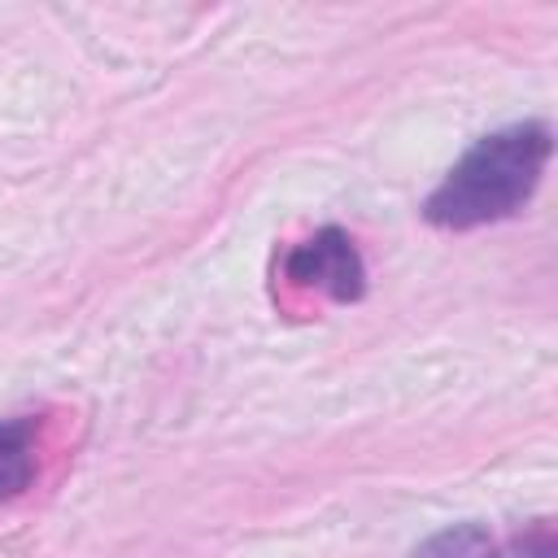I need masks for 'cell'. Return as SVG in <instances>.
I'll use <instances>...</instances> for the list:
<instances>
[{
  "instance_id": "cell-1",
  "label": "cell",
  "mask_w": 558,
  "mask_h": 558,
  "mask_svg": "<svg viewBox=\"0 0 558 558\" xmlns=\"http://www.w3.org/2000/svg\"><path fill=\"white\" fill-rule=\"evenodd\" d=\"M549 148L554 135L545 122H514L475 140L440 179V187L423 201L427 222L445 231H471L519 214L545 174Z\"/></svg>"
},
{
  "instance_id": "cell-2",
  "label": "cell",
  "mask_w": 558,
  "mask_h": 558,
  "mask_svg": "<svg viewBox=\"0 0 558 558\" xmlns=\"http://www.w3.org/2000/svg\"><path fill=\"white\" fill-rule=\"evenodd\" d=\"M283 275L301 288H318L336 301H357L366 292V266L340 227H323L283 257Z\"/></svg>"
},
{
  "instance_id": "cell-3",
  "label": "cell",
  "mask_w": 558,
  "mask_h": 558,
  "mask_svg": "<svg viewBox=\"0 0 558 558\" xmlns=\"http://www.w3.org/2000/svg\"><path fill=\"white\" fill-rule=\"evenodd\" d=\"M31 418H4L0 423V501L17 497L31 475H35V462H31Z\"/></svg>"
},
{
  "instance_id": "cell-4",
  "label": "cell",
  "mask_w": 558,
  "mask_h": 558,
  "mask_svg": "<svg viewBox=\"0 0 558 558\" xmlns=\"http://www.w3.org/2000/svg\"><path fill=\"white\" fill-rule=\"evenodd\" d=\"M414 558H493V536L480 523H453L436 536H427Z\"/></svg>"
},
{
  "instance_id": "cell-5",
  "label": "cell",
  "mask_w": 558,
  "mask_h": 558,
  "mask_svg": "<svg viewBox=\"0 0 558 558\" xmlns=\"http://www.w3.org/2000/svg\"><path fill=\"white\" fill-rule=\"evenodd\" d=\"M519 554H523V558H554V536H549V527L536 523V527L519 541Z\"/></svg>"
}]
</instances>
